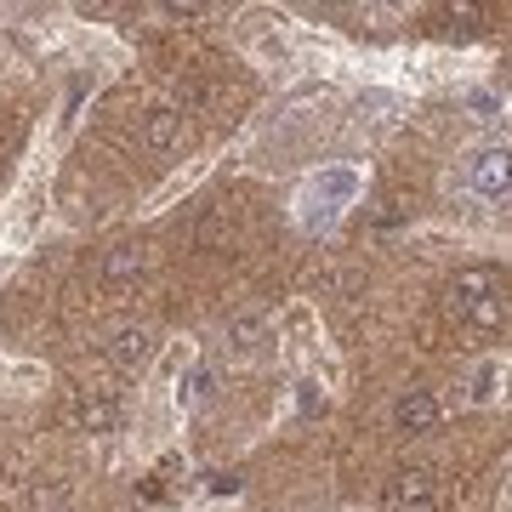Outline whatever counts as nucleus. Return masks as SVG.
<instances>
[{
    "label": "nucleus",
    "mask_w": 512,
    "mask_h": 512,
    "mask_svg": "<svg viewBox=\"0 0 512 512\" xmlns=\"http://www.w3.org/2000/svg\"><path fill=\"white\" fill-rule=\"evenodd\" d=\"M143 268H148L143 245H114V251L103 256V285L120 291V285H131V279H143Z\"/></svg>",
    "instance_id": "nucleus-6"
},
{
    "label": "nucleus",
    "mask_w": 512,
    "mask_h": 512,
    "mask_svg": "<svg viewBox=\"0 0 512 512\" xmlns=\"http://www.w3.org/2000/svg\"><path fill=\"white\" fill-rule=\"evenodd\" d=\"M433 501H439V473L433 467H404L387 484V507L393 512H433Z\"/></svg>",
    "instance_id": "nucleus-3"
},
{
    "label": "nucleus",
    "mask_w": 512,
    "mask_h": 512,
    "mask_svg": "<svg viewBox=\"0 0 512 512\" xmlns=\"http://www.w3.org/2000/svg\"><path fill=\"white\" fill-rule=\"evenodd\" d=\"M507 279L495 274V268H461L450 279V313H456L461 325L473 330H501L507 325Z\"/></svg>",
    "instance_id": "nucleus-1"
},
{
    "label": "nucleus",
    "mask_w": 512,
    "mask_h": 512,
    "mask_svg": "<svg viewBox=\"0 0 512 512\" xmlns=\"http://www.w3.org/2000/svg\"><path fill=\"white\" fill-rule=\"evenodd\" d=\"M262 336H268V319H262V313H245V319H234V325H228L234 353H256V348H262Z\"/></svg>",
    "instance_id": "nucleus-8"
},
{
    "label": "nucleus",
    "mask_w": 512,
    "mask_h": 512,
    "mask_svg": "<svg viewBox=\"0 0 512 512\" xmlns=\"http://www.w3.org/2000/svg\"><path fill=\"white\" fill-rule=\"evenodd\" d=\"M461 188L478 200H501L512 194V143H484L461 160Z\"/></svg>",
    "instance_id": "nucleus-2"
},
{
    "label": "nucleus",
    "mask_w": 512,
    "mask_h": 512,
    "mask_svg": "<svg viewBox=\"0 0 512 512\" xmlns=\"http://www.w3.org/2000/svg\"><path fill=\"white\" fill-rule=\"evenodd\" d=\"M154 353V330L148 325H126V330H114V342H109V359L120 370H137Z\"/></svg>",
    "instance_id": "nucleus-5"
},
{
    "label": "nucleus",
    "mask_w": 512,
    "mask_h": 512,
    "mask_svg": "<svg viewBox=\"0 0 512 512\" xmlns=\"http://www.w3.org/2000/svg\"><path fill=\"white\" fill-rule=\"evenodd\" d=\"M393 421H399V433H433V421H439V399H433L427 387H410V393L393 404Z\"/></svg>",
    "instance_id": "nucleus-4"
},
{
    "label": "nucleus",
    "mask_w": 512,
    "mask_h": 512,
    "mask_svg": "<svg viewBox=\"0 0 512 512\" xmlns=\"http://www.w3.org/2000/svg\"><path fill=\"white\" fill-rule=\"evenodd\" d=\"M177 137H183V114H177V109H154L143 120V148H148V154H165Z\"/></svg>",
    "instance_id": "nucleus-7"
}]
</instances>
